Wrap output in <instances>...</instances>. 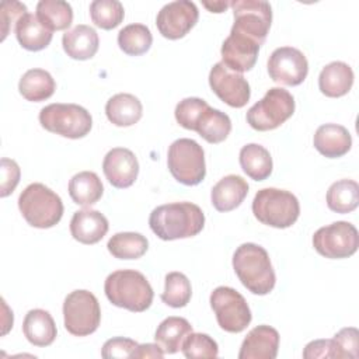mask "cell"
<instances>
[{
  "mask_svg": "<svg viewBox=\"0 0 359 359\" xmlns=\"http://www.w3.org/2000/svg\"><path fill=\"white\" fill-rule=\"evenodd\" d=\"M0 171H1V191L0 196H8L20 182V167L11 158H1L0 161Z\"/></svg>",
  "mask_w": 359,
  "mask_h": 359,
  "instance_id": "43",
  "label": "cell"
},
{
  "mask_svg": "<svg viewBox=\"0 0 359 359\" xmlns=\"http://www.w3.org/2000/svg\"><path fill=\"white\" fill-rule=\"evenodd\" d=\"M39 123L48 132L80 139L91 130L93 118L86 108L77 104H49L41 109Z\"/></svg>",
  "mask_w": 359,
  "mask_h": 359,
  "instance_id": "6",
  "label": "cell"
},
{
  "mask_svg": "<svg viewBox=\"0 0 359 359\" xmlns=\"http://www.w3.org/2000/svg\"><path fill=\"white\" fill-rule=\"evenodd\" d=\"M293 112V95L285 88L272 87L247 111V122L255 130H272L286 122Z\"/></svg>",
  "mask_w": 359,
  "mask_h": 359,
  "instance_id": "8",
  "label": "cell"
},
{
  "mask_svg": "<svg viewBox=\"0 0 359 359\" xmlns=\"http://www.w3.org/2000/svg\"><path fill=\"white\" fill-rule=\"evenodd\" d=\"M107 247L111 255L118 259H137L146 254L149 241L140 233L123 231L114 234L108 240Z\"/></svg>",
  "mask_w": 359,
  "mask_h": 359,
  "instance_id": "33",
  "label": "cell"
},
{
  "mask_svg": "<svg viewBox=\"0 0 359 359\" xmlns=\"http://www.w3.org/2000/svg\"><path fill=\"white\" fill-rule=\"evenodd\" d=\"M18 209L25 222L36 229H49L63 216L60 196L41 182L29 184L18 198Z\"/></svg>",
  "mask_w": 359,
  "mask_h": 359,
  "instance_id": "4",
  "label": "cell"
},
{
  "mask_svg": "<svg viewBox=\"0 0 359 359\" xmlns=\"http://www.w3.org/2000/svg\"><path fill=\"white\" fill-rule=\"evenodd\" d=\"M90 15L97 27L112 29L122 22L125 10L118 0H94L90 4Z\"/></svg>",
  "mask_w": 359,
  "mask_h": 359,
  "instance_id": "37",
  "label": "cell"
},
{
  "mask_svg": "<svg viewBox=\"0 0 359 359\" xmlns=\"http://www.w3.org/2000/svg\"><path fill=\"white\" fill-rule=\"evenodd\" d=\"M27 14V7L20 1H3L0 6V22H1V41L6 39L10 29L18 22V20Z\"/></svg>",
  "mask_w": 359,
  "mask_h": 359,
  "instance_id": "41",
  "label": "cell"
},
{
  "mask_svg": "<svg viewBox=\"0 0 359 359\" xmlns=\"http://www.w3.org/2000/svg\"><path fill=\"white\" fill-rule=\"evenodd\" d=\"M62 45L69 57L76 60H87L97 53L100 39L93 27L79 24L73 29L63 34Z\"/></svg>",
  "mask_w": 359,
  "mask_h": 359,
  "instance_id": "22",
  "label": "cell"
},
{
  "mask_svg": "<svg viewBox=\"0 0 359 359\" xmlns=\"http://www.w3.org/2000/svg\"><path fill=\"white\" fill-rule=\"evenodd\" d=\"M202 4H203L209 11H212V13H223V11L230 6L229 1H212V3L203 1Z\"/></svg>",
  "mask_w": 359,
  "mask_h": 359,
  "instance_id": "46",
  "label": "cell"
},
{
  "mask_svg": "<svg viewBox=\"0 0 359 359\" xmlns=\"http://www.w3.org/2000/svg\"><path fill=\"white\" fill-rule=\"evenodd\" d=\"M167 164L171 175L181 184L194 187L206 175L205 153L202 146L192 139H178L168 147Z\"/></svg>",
  "mask_w": 359,
  "mask_h": 359,
  "instance_id": "7",
  "label": "cell"
},
{
  "mask_svg": "<svg viewBox=\"0 0 359 359\" xmlns=\"http://www.w3.org/2000/svg\"><path fill=\"white\" fill-rule=\"evenodd\" d=\"M240 165L254 181H264L272 172V157L269 151L257 143H248L240 150Z\"/></svg>",
  "mask_w": 359,
  "mask_h": 359,
  "instance_id": "29",
  "label": "cell"
},
{
  "mask_svg": "<svg viewBox=\"0 0 359 359\" xmlns=\"http://www.w3.org/2000/svg\"><path fill=\"white\" fill-rule=\"evenodd\" d=\"M248 194L247 181L236 174L223 177L210 192L212 205L219 212H230L241 205Z\"/></svg>",
  "mask_w": 359,
  "mask_h": 359,
  "instance_id": "21",
  "label": "cell"
},
{
  "mask_svg": "<svg viewBox=\"0 0 359 359\" xmlns=\"http://www.w3.org/2000/svg\"><path fill=\"white\" fill-rule=\"evenodd\" d=\"M230 7L234 14L231 31L248 36L262 45L272 22V8L264 0H233Z\"/></svg>",
  "mask_w": 359,
  "mask_h": 359,
  "instance_id": "10",
  "label": "cell"
},
{
  "mask_svg": "<svg viewBox=\"0 0 359 359\" xmlns=\"http://www.w3.org/2000/svg\"><path fill=\"white\" fill-rule=\"evenodd\" d=\"M149 226L164 241L188 238L202 231L205 215L192 202H172L154 208L149 217Z\"/></svg>",
  "mask_w": 359,
  "mask_h": 359,
  "instance_id": "1",
  "label": "cell"
},
{
  "mask_svg": "<svg viewBox=\"0 0 359 359\" xmlns=\"http://www.w3.org/2000/svg\"><path fill=\"white\" fill-rule=\"evenodd\" d=\"M233 268L243 283L254 294H268L275 287L276 276L266 250L254 243H244L233 254Z\"/></svg>",
  "mask_w": 359,
  "mask_h": 359,
  "instance_id": "2",
  "label": "cell"
},
{
  "mask_svg": "<svg viewBox=\"0 0 359 359\" xmlns=\"http://www.w3.org/2000/svg\"><path fill=\"white\" fill-rule=\"evenodd\" d=\"M107 217L94 209H81L74 212L70 220V233L81 244H95L102 240L108 231Z\"/></svg>",
  "mask_w": 359,
  "mask_h": 359,
  "instance_id": "19",
  "label": "cell"
},
{
  "mask_svg": "<svg viewBox=\"0 0 359 359\" xmlns=\"http://www.w3.org/2000/svg\"><path fill=\"white\" fill-rule=\"evenodd\" d=\"M104 292L114 306L135 313L147 310L154 296L146 276L135 269H119L109 273L104 283Z\"/></svg>",
  "mask_w": 359,
  "mask_h": 359,
  "instance_id": "3",
  "label": "cell"
},
{
  "mask_svg": "<svg viewBox=\"0 0 359 359\" xmlns=\"http://www.w3.org/2000/svg\"><path fill=\"white\" fill-rule=\"evenodd\" d=\"M139 344L130 338H123V337H115L108 339L102 345L101 355L105 359L111 358H130L132 352L136 349Z\"/></svg>",
  "mask_w": 359,
  "mask_h": 359,
  "instance_id": "42",
  "label": "cell"
},
{
  "mask_svg": "<svg viewBox=\"0 0 359 359\" xmlns=\"http://www.w3.org/2000/svg\"><path fill=\"white\" fill-rule=\"evenodd\" d=\"M259 46L248 36L230 31L220 49L222 62L233 72H248L257 62Z\"/></svg>",
  "mask_w": 359,
  "mask_h": 359,
  "instance_id": "17",
  "label": "cell"
},
{
  "mask_svg": "<svg viewBox=\"0 0 359 359\" xmlns=\"http://www.w3.org/2000/svg\"><path fill=\"white\" fill-rule=\"evenodd\" d=\"M252 213L262 224L286 229L294 224L300 215L297 198L285 189H259L252 201Z\"/></svg>",
  "mask_w": 359,
  "mask_h": 359,
  "instance_id": "5",
  "label": "cell"
},
{
  "mask_svg": "<svg viewBox=\"0 0 359 359\" xmlns=\"http://www.w3.org/2000/svg\"><path fill=\"white\" fill-rule=\"evenodd\" d=\"M181 351L185 358H216L219 355V346L213 338L202 332H189L182 342Z\"/></svg>",
  "mask_w": 359,
  "mask_h": 359,
  "instance_id": "38",
  "label": "cell"
},
{
  "mask_svg": "<svg viewBox=\"0 0 359 359\" xmlns=\"http://www.w3.org/2000/svg\"><path fill=\"white\" fill-rule=\"evenodd\" d=\"M210 306L217 324L227 332H241L251 323V310L245 299L233 287H216L210 294Z\"/></svg>",
  "mask_w": 359,
  "mask_h": 359,
  "instance_id": "11",
  "label": "cell"
},
{
  "mask_svg": "<svg viewBox=\"0 0 359 359\" xmlns=\"http://www.w3.org/2000/svg\"><path fill=\"white\" fill-rule=\"evenodd\" d=\"M164 351L158 344H142L132 352L130 358H163Z\"/></svg>",
  "mask_w": 359,
  "mask_h": 359,
  "instance_id": "45",
  "label": "cell"
},
{
  "mask_svg": "<svg viewBox=\"0 0 359 359\" xmlns=\"http://www.w3.org/2000/svg\"><path fill=\"white\" fill-rule=\"evenodd\" d=\"M194 130L206 142L216 144L226 140L229 136L231 130V121L227 114L208 105L196 119Z\"/></svg>",
  "mask_w": 359,
  "mask_h": 359,
  "instance_id": "27",
  "label": "cell"
},
{
  "mask_svg": "<svg viewBox=\"0 0 359 359\" xmlns=\"http://www.w3.org/2000/svg\"><path fill=\"white\" fill-rule=\"evenodd\" d=\"M332 339L337 344L339 358L356 359L359 356V332L355 327L342 328Z\"/></svg>",
  "mask_w": 359,
  "mask_h": 359,
  "instance_id": "40",
  "label": "cell"
},
{
  "mask_svg": "<svg viewBox=\"0 0 359 359\" xmlns=\"http://www.w3.org/2000/svg\"><path fill=\"white\" fill-rule=\"evenodd\" d=\"M279 348V332L269 325H257L244 338L238 359H275Z\"/></svg>",
  "mask_w": 359,
  "mask_h": 359,
  "instance_id": "18",
  "label": "cell"
},
{
  "mask_svg": "<svg viewBox=\"0 0 359 359\" xmlns=\"http://www.w3.org/2000/svg\"><path fill=\"white\" fill-rule=\"evenodd\" d=\"M353 84V72L344 62H331L323 67L318 76L320 91L331 98H338L349 93Z\"/></svg>",
  "mask_w": 359,
  "mask_h": 359,
  "instance_id": "23",
  "label": "cell"
},
{
  "mask_svg": "<svg viewBox=\"0 0 359 359\" xmlns=\"http://www.w3.org/2000/svg\"><path fill=\"white\" fill-rule=\"evenodd\" d=\"M212 91L227 105L243 108L251 95L250 84L241 73L230 70L223 62H217L209 73Z\"/></svg>",
  "mask_w": 359,
  "mask_h": 359,
  "instance_id": "14",
  "label": "cell"
},
{
  "mask_svg": "<svg viewBox=\"0 0 359 359\" xmlns=\"http://www.w3.org/2000/svg\"><path fill=\"white\" fill-rule=\"evenodd\" d=\"M199 11L194 1L177 0L165 4L157 14L156 25L167 39L185 36L198 22Z\"/></svg>",
  "mask_w": 359,
  "mask_h": 359,
  "instance_id": "15",
  "label": "cell"
},
{
  "mask_svg": "<svg viewBox=\"0 0 359 359\" xmlns=\"http://www.w3.org/2000/svg\"><path fill=\"white\" fill-rule=\"evenodd\" d=\"M153 42L150 29L143 24H129L118 34V45L129 56L146 53Z\"/></svg>",
  "mask_w": 359,
  "mask_h": 359,
  "instance_id": "35",
  "label": "cell"
},
{
  "mask_svg": "<svg viewBox=\"0 0 359 359\" xmlns=\"http://www.w3.org/2000/svg\"><path fill=\"white\" fill-rule=\"evenodd\" d=\"M65 328L76 337H86L97 331L101 309L97 297L84 289L69 293L63 303Z\"/></svg>",
  "mask_w": 359,
  "mask_h": 359,
  "instance_id": "9",
  "label": "cell"
},
{
  "mask_svg": "<svg viewBox=\"0 0 359 359\" xmlns=\"http://www.w3.org/2000/svg\"><path fill=\"white\" fill-rule=\"evenodd\" d=\"M359 205V185L353 180H339L327 191V206L337 213H349Z\"/></svg>",
  "mask_w": 359,
  "mask_h": 359,
  "instance_id": "34",
  "label": "cell"
},
{
  "mask_svg": "<svg viewBox=\"0 0 359 359\" xmlns=\"http://www.w3.org/2000/svg\"><path fill=\"white\" fill-rule=\"evenodd\" d=\"M104 187L100 177L93 171H81L69 181V195L72 201L81 206L94 205L101 199Z\"/></svg>",
  "mask_w": 359,
  "mask_h": 359,
  "instance_id": "31",
  "label": "cell"
},
{
  "mask_svg": "<svg viewBox=\"0 0 359 359\" xmlns=\"http://www.w3.org/2000/svg\"><path fill=\"white\" fill-rule=\"evenodd\" d=\"M303 358L316 359V358H339L338 348L334 339H316L306 345L303 351Z\"/></svg>",
  "mask_w": 359,
  "mask_h": 359,
  "instance_id": "44",
  "label": "cell"
},
{
  "mask_svg": "<svg viewBox=\"0 0 359 359\" xmlns=\"http://www.w3.org/2000/svg\"><path fill=\"white\" fill-rule=\"evenodd\" d=\"M18 90L27 101L39 102L53 95L56 83L49 72L43 69H29L20 79Z\"/></svg>",
  "mask_w": 359,
  "mask_h": 359,
  "instance_id": "28",
  "label": "cell"
},
{
  "mask_svg": "<svg viewBox=\"0 0 359 359\" xmlns=\"http://www.w3.org/2000/svg\"><path fill=\"white\" fill-rule=\"evenodd\" d=\"M36 17L52 32L63 31L72 25L73 10L63 0H41L36 4Z\"/></svg>",
  "mask_w": 359,
  "mask_h": 359,
  "instance_id": "32",
  "label": "cell"
},
{
  "mask_svg": "<svg viewBox=\"0 0 359 359\" xmlns=\"http://www.w3.org/2000/svg\"><path fill=\"white\" fill-rule=\"evenodd\" d=\"M102 171L112 187L123 189L129 188L136 181L139 163L129 149L114 147L104 157Z\"/></svg>",
  "mask_w": 359,
  "mask_h": 359,
  "instance_id": "16",
  "label": "cell"
},
{
  "mask_svg": "<svg viewBox=\"0 0 359 359\" xmlns=\"http://www.w3.org/2000/svg\"><path fill=\"white\" fill-rule=\"evenodd\" d=\"M192 296L189 279L181 272H170L165 275V286L161 293V300L174 309L185 307Z\"/></svg>",
  "mask_w": 359,
  "mask_h": 359,
  "instance_id": "36",
  "label": "cell"
},
{
  "mask_svg": "<svg viewBox=\"0 0 359 359\" xmlns=\"http://www.w3.org/2000/svg\"><path fill=\"white\" fill-rule=\"evenodd\" d=\"M269 77L283 86H299L309 73V62L303 52L292 46L275 49L268 59Z\"/></svg>",
  "mask_w": 359,
  "mask_h": 359,
  "instance_id": "13",
  "label": "cell"
},
{
  "mask_svg": "<svg viewBox=\"0 0 359 359\" xmlns=\"http://www.w3.org/2000/svg\"><path fill=\"white\" fill-rule=\"evenodd\" d=\"M316 251L331 259H341L353 255L359 247V234L349 222H334L320 227L313 236Z\"/></svg>",
  "mask_w": 359,
  "mask_h": 359,
  "instance_id": "12",
  "label": "cell"
},
{
  "mask_svg": "<svg viewBox=\"0 0 359 359\" xmlns=\"http://www.w3.org/2000/svg\"><path fill=\"white\" fill-rule=\"evenodd\" d=\"M192 332V325L182 317H167L156 330L154 339L164 353H175L181 349L187 335Z\"/></svg>",
  "mask_w": 359,
  "mask_h": 359,
  "instance_id": "30",
  "label": "cell"
},
{
  "mask_svg": "<svg viewBox=\"0 0 359 359\" xmlns=\"http://www.w3.org/2000/svg\"><path fill=\"white\" fill-rule=\"evenodd\" d=\"M208 107V102L198 97H188L180 101L175 107V119L177 122L189 130H194L196 119L199 118L201 112Z\"/></svg>",
  "mask_w": 359,
  "mask_h": 359,
  "instance_id": "39",
  "label": "cell"
},
{
  "mask_svg": "<svg viewBox=\"0 0 359 359\" xmlns=\"http://www.w3.org/2000/svg\"><path fill=\"white\" fill-rule=\"evenodd\" d=\"M313 143L320 154L328 158H337L342 157L351 150L352 137L345 126L337 123H324L317 128Z\"/></svg>",
  "mask_w": 359,
  "mask_h": 359,
  "instance_id": "20",
  "label": "cell"
},
{
  "mask_svg": "<svg viewBox=\"0 0 359 359\" xmlns=\"http://www.w3.org/2000/svg\"><path fill=\"white\" fill-rule=\"evenodd\" d=\"M105 114L109 122L116 126H132L142 118L143 107L133 94L119 93L107 101Z\"/></svg>",
  "mask_w": 359,
  "mask_h": 359,
  "instance_id": "26",
  "label": "cell"
},
{
  "mask_svg": "<svg viewBox=\"0 0 359 359\" xmlns=\"http://www.w3.org/2000/svg\"><path fill=\"white\" fill-rule=\"evenodd\" d=\"M15 36L24 49L36 52L50 43L53 32L38 20L36 14L27 13L15 24Z\"/></svg>",
  "mask_w": 359,
  "mask_h": 359,
  "instance_id": "24",
  "label": "cell"
},
{
  "mask_svg": "<svg viewBox=\"0 0 359 359\" xmlns=\"http://www.w3.org/2000/svg\"><path fill=\"white\" fill-rule=\"evenodd\" d=\"M25 338L35 346H48L56 338V325L49 311L42 309L29 310L22 323Z\"/></svg>",
  "mask_w": 359,
  "mask_h": 359,
  "instance_id": "25",
  "label": "cell"
}]
</instances>
